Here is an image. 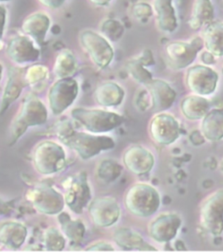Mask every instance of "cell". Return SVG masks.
Here are the masks:
<instances>
[{
  "instance_id": "obj_8",
  "label": "cell",
  "mask_w": 223,
  "mask_h": 252,
  "mask_svg": "<svg viewBox=\"0 0 223 252\" xmlns=\"http://www.w3.org/2000/svg\"><path fill=\"white\" fill-rule=\"evenodd\" d=\"M80 41L94 65L100 69L110 65L114 57V51L105 36L92 30H85L80 35Z\"/></svg>"
},
{
  "instance_id": "obj_34",
  "label": "cell",
  "mask_w": 223,
  "mask_h": 252,
  "mask_svg": "<svg viewBox=\"0 0 223 252\" xmlns=\"http://www.w3.org/2000/svg\"><path fill=\"white\" fill-rule=\"evenodd\" d=\"M100 31L102 35L112 41H117L122 37L124 27L119 20L106 19L100 26Z\"/></svg>"
},
{
  "instance_id": "obj_36",
  "label": "cell",
  "mask_w": 223,
  "mask_h": 252,
  "mask_svg": "<svg viewBox=\"0 0 223 252\" xmlns=\"http://www.w3.org/2000/svg\"><path fill=\"white\" fill-rule=\"evenodd\" d=\"M132 13L138 21L146 23L154 14V10L150 4L145 2H139L133 6Z\"/></svg>"
},
{
  "instance_id": "obj_9",
  "label": "cell",
  "mask_w": 223,
  "mask_h": 252,
  "mask_svg": "<svg viewBox=\"0 0 223 252\" xmlns=\"http://www.w3.org/2000/svg\"><path fill=\"white\" fill-rule=\"evenodd\" d=\"M79 83L73 77L58 79L48 92V103L54 115H60L68 109L79 95Z\"/></svg>"
},
{
  "instance_id": "obj_43",
  "label": "cell",
  "mask_w": 223,
  "mask_h": 252,
  "mask_svg": "<svg viewBox=\"0 0 223 252\" xmlns=\"http://www.w3.org/2000/svg\"><path fill=\"white\" fill-rule=\"evenodd\" d=\"M2 76H3V65L0 63V87H1V80H2Z\"/></svg>"
},
{
  "instance_id": "obj_12",
  "label": "cell",
  "mask_w": 223,
  "mask_h": 252,
  "mask_svg": "<svg viewBox=\"0 0 223 252\" xmlns=\"http://www.w3.org/2000/svg\"><path fill=\"white\" fill-rule=\"evenodd\" d=\"M149 134L159 145L168 146L177 141L181 134V124L173 115L159 113L149 123Z\"/></svg>"
},
{
  "instance_id": "obj_15",
  "label": "cell",
  "mask_w": 223,
  "mask_h": 252,
  "mask_svg": "<svg viewBox=\"0 0 223 252\" xmlns=\"http://www.w3.org/2000/svg\"><path fill=\"white\" fill-rule=\"evenodd\" d=\"M8 58L15 64H31L39 61L40 51L38 45L27 35H19L10 39L6 46Z\"/></svg>"
},
{
  "instance_id": "obj_3",
  "label": "cell",
  "mask_w": 223,
  "mask_h": 252,
  "mask_svg": "<svg viewBox=\"0 0 223 252\" xmlns=\"http://www.w3.org/2000/svg\"><path fill=\"white\" fill-rule=\"evenodd\" d=\"M162 203L159 191L150 184L139 183L127 189L124 205L131 214L148 218L157 212Z\"/></svg>"
},
{
  "instance_id": "obj_44",
  "label": "cell",
  "mask_w": 223,
  "mask_h": 252,
  "mask_svg": "<svg viewBox=\"0 0 223 252\" xmlns=\"http://www.w3.org/2000/svg\"><path fill=\"white\" fill-rule=\"evenodd\" d=\"M221 170H222V172L223 173V160H222V162H221Z\"/></svg>"
},
{
  "instance_id": "obj_41",
  "label": "cell",
  "mask_w": 223,
  "mask_h": 252,
  "mask_svg": "<svg viewBox=\"0 0 223 252\" xmlns=\"http://www.w3.org/2000/svg\"><path fill=\"white\" fill-rule=\"evenodd\" d=\"M200 61L203 62L204 65H214L216 62V56L213 55L211 53H209L208 51H205L200 55Z\"/></svg>"
},
{
  "instance_id": "obj_39",
  "label": "cell",
  "mask_w": 223,
  "mask_h": 252,
  "mask_svg": "<svg viewBox=\"0 0 223 252\" xmlns=\"http://www.w3.org/2000/svg\"><path fill=\"white\" fill-rule=\"evenodd\" d=\"M40 4L49 8L51 10H56L59 7H61L66 0H38Z\"/></svg>"
},
{
  "instance_id": "obj_29",
  "label": "cell",
  "mask_w": 223,
  "mask_h": 252,
  "mask_svg": "<svg viewBox=\"0 0 223 252\" xmlns=\"http://www.w3.org/2000/svg\"><path fill=\"white\" fill-rule=\"evenodd\" d=\"M214 15L215 12L211 0H195L189 21V27L193 30H199L213 21Z\"/></svg>"
},
{
  "instance_id": "obj_17",
  "label": "cell",
  "mask_w": 223,
  "mask_h": 252,
  "mask_svg": "<svg viewBox=\"0 0 223 252\" xmlns=\"http://www.w3.org/2000/svg\"><path fill=\"white\" fill-rule=\"evenodd\" d=\"M123 163L133 174L144 176L154 168L155 158L150 150L145 147L133 145L124 152Z\"/></svg>"
},
{
  "instance_id": "obj_16",
  "label": "cell",
  "mask_w": 223,
  "mask_h": 252,
  "mask_svg": "<svg viewBox=\"0 0 223 252\" xmlns=\"http://www.w3.org/2000/svg\"><path fill=\"white\" fill-rule=\"evenodd\" d=\"M181 224L182 219L179 215L175 213L160 215L149 224V236L153 240L160 244L169 243L177 236Z\"/></svg>"
},
{
  "instance_id": "obj_18",
  "label": "cell",
  "mask_w": 223,
  "mask_h": 252,
  "mask_svg": "<svg viewBox=\"0 0 223 252\" xmlns=\"http://www.w3.org/2000/svg\"><path fill=\"white\" fill-rule=\"evenodd\" d=\"M145 87L150 98L151 107L155 112L169 109L176 100L177 94L165 80L153 79Z\"/></svg>"
},
{
  "instance_id": "obj_14",
  "label": "cell",
  "mask_w": 223,
  "mask_h": 252,
  "mask_svg": "<svg viewBox=\"0 0 223 252\" xmlns=\"http://www.w3.org/2000/svg\"><path fill=\"white\" fill-rule=\"evenodd\" d=\"M88 213L92 222L101 228L114 225L119 221L121 210L119 203L112 196H100L91 201Z\"/></svg>"
},
{
  "instance_id": "obj_27",
  "label": "cell",
  "mask_w": 223,
  "mask_h": 252,
  "mask_svg": "<svg viewBox=\"0 0 223 252\" xmlns=\"http://www.w3.org/2000/svg\"><path fill=\"white\" fill-rule=\"evenodd\" d=\"M181 110L185 118L197 121L203 118L210 111V103L204 96L191 94L182 99Z\"/></svg>"
},
{
  "instance_id": "obj_7",
  "label": "cell",
  "mask_w": 223,
  "mask_h": 252,
  "mask_svg": "<svg viewBox=\"0 0 223 252\" xmlns=\"http://www.w3.org/2000/svg\"><path fill=\"white\" fill-rule=\"evenodd\" d=\"M203 46V40L200 37H195L189 41H171L165 46L167 65L174 70L189 67L196 60L197 55Z\"/></svg>"
},
{
  "instance_id": "obj_11",
  "label": "cell",
  "mask_w": 223,
  "mask_h": 252,
  "mask_svg": "<svg viewBox=\"0 0 223 252\" xmlns=\"http://www.w3.org/2000/svg\"><path fill=\"white\" fill-rule=\"evenodd\" d=\"M64 198L66 206L73 213L81 215L84 212L92 201V191L86 172L77 173L70 179Z\"/></svg>"
},
{
  "instance_id": "obj_42",
  "label": "cell",
  "mask_w": 223,
  "mask_h": 252,
  "mask_svg": "<svg viewBox=\"0 0 223 252\" xmlns=\"http://www.w3.org/2000/svg\"><path fill=\"white\" fill-rule=\"evenodd\" d=\"M91 4H94L96 6L100 7H104L108 6V4H110L112 0H88Z\"/></svg>"
},
{
  "instance_id": "obj_20",
  "label": "cell",
  "mask_w": 223,
  "mask_h": 252,
  "mask_svg": "<svg viewBox=\"0 0 223 252\" xmlns=\"http://www.w3.org/2000/svg\"><path fill=\"white\" fill-rule=\"evenodd\" d=\"M27 86L23 70L17 67L10 68L7 82L4 87V94L0 105V115H4L16 99H19L24 88Z\"/></svg>"
},
{
  "instance_id": "obj_13",
  "label": "cell",
  "mask_w": 223,
  "mask_h": 252,
  "mask_svg": "<svg viewBox=\"0 0 223 252\" xmlns=\"http://www.w3.org/2000/svg\"><path fill=\"white\" fill-rule=\"evenodd\" d=\"M218 81L219 74L208 65H193L186 73L187 87L198 95H211L216 92Z\"/></svg>"
},
{
  "instance_id": "obj_22",
  "label": "cell",
  "mask_w": 223,
  "mask_h": 252,
  "mask_svg": "<svg viewBox=\"0 0 223 252\" xmlns=\"http://www.w3.org/2000/svg\"><path fill=\"white\" fill-rule=\"evenodd\" d=\"M28 230L18 221H6L0 225V245L11 250H18L27 240Z\"/></svg>"
},
{
  "instance_id": "obj_38",
  "label": "cell",
  "mask_w": 223,
  "mask_h": 252,
  "mask_svg": "<svg viewBox=\"0 0 223 252\" xmlns=\"http://www.w3.org/2000/svg\"><path fill=\"white\" fill-rule=\"evenodd\" d=\"M6 20H7V9L4 4H0V47L2 46V40L4 38Z\"/></svg>"
},
{
  "instance_id": "obj_4",
  "label": "cell",
  "mask_w": 223,
  "mask_h": 252,
  "mask_svg": "<svg viewBox=\"0 0 223 252\" xmlns=\"http://www.w3.org/2000/svg\"><path fill=\"white\" fill-rule=\"evenodd\" d=\"M73 120L92 134H104L119 127L124 123L122 115L112 111L76 107L71 112Z\"/></svg>"
},
{
  "instance_id": "obj_35",
  "label": "cell",
  "mask_w": 223,
  "mask_h": 252,
  "mask_svg": "<svg viewBox=\"0 0 223 252\" xmlns=\"http://www.w3.org/2000/svg\"><path fill=\"white\" fill-rule=\"evenodd\" d=\"M49 74L48 68L46 65L36 64L32 65L25 72V80L28 85H37L46 80Z\"/></svg>"
},
{
  "instance_id": "obj_1",
  "label": "cell",
  "mask_w": 223,
  "mask_h": 252,
  "mask_svg": "<svg viewBox=\"0 0 223 252\" xmlns=\"http://www.w3.org/2000/svg\"><path fill=\"white\" fill-rule=\"evenodd\" d=\"M57 134L62 143L73 149L83 160L92 159L101 152L115 148V142L111 136L79 132L66 123L58 126Z\"/></svg>"
},
{
  "instance_id": "obj_32",
  "label": "cell",
  "mask_w": 223,
  "mask_h": 252,
  "mask_svg": "<svg viewBox=\"0 0 223 252\" xmlns=\"http://www.w3.org/2000/svg\"><path fill=\"white\" fill-rule=\"evenodd\" d=\"M43 245L48 252H60L65 249V235L55 227L46 229L43 235Z\"/></svg>"
},
{
  "instance_id": "obj_23",
  "label": "cell",
  "mask_w": 223,
  "mask_h": 252,
  "mask_svg": "<svg viewBox=\"0 0 223 252\" xmlns=\"http://www.w3.org/2000/svg\"><path fill=\"white\" fill-rule=\"evenodd\" d=\"M113 240L120 248L127 251H157L138 232L128 228L117 229L113 233Z\"/></svg>"
},
{
  "instance_id": "obj_6",
  "label": "cell",
  "mask_w": 223,
  "mask_h": 252,
  "mask_svg": "<svg viewBox=\"0 0 223 252\" xmlns=\"http://www.w3.org/2000/svg\"><path fill=\"white\" fill-rule=\"evenodd\" d=\"M26 198L35 210L47 216H57L64 210L65 198L49 184H39L29 189Z\"/></svg>"
},
{
  "instance_id": "obj_33",
  "label": "cell",
  "mask_w": 223,
  "mask_h": 252,
  "mask_svg": "<svg viewBox=\"0 0 223 252\" xmlns=\"http://www.w3.org/2000/svg\"><path fill=\"white\" fill-rule=\"evenodd\" d=\"M146 65L142 62L139 61L137 58H135L127 63V68L129 74L140 84H147L150 80H153V76L148 70L145 68Z\"/></svg>"
},
{
  "instance_id": "obj_26",
  "label": "cell",
  "mask_w": 223,
  "mask_h": 252,
  "mask_svg": "<svg viewBox=\"0 0 223 252\" xmlns=\"http://www.w3.org/2000/svg\"><path fill=\"white\" fill-rule=\"evenodd\" d=\"M200 133L210 142H218L223 139V110L209 111L202 118Z\"/></svg>"
},
{
  "instance_id": "obj_37",
  "label": "cell",
  "mask_w": 223,
  "mask_h": 252,
  "mask_svg": "<svg viewBox=\"0 0 223 252\" xmlns=\"http://www.w3.org/2000/svg\"><path fill=\"white\" fill-rule=\"evenodd\" d=\"M85 251L88 252H113L114 248L112 245L105 241H99L92 245H89L85 248Z\"/></svg>"
},
{
  "instance_id": "obj_25",
  "label": "cell",
  "mask_w": 223,
  "mask_h": 252,
  "mask_svg": "<svg viewBox=\"0 0 223 252\" xmlns=\"http://www.w3.org/2000/svg\"><path fill=\"white\" fill-rule=\"evenodd\" d=\"M202 40L207 51L216 57H223V22L211 21L203 27Z\"/></svg>"
},
{
  "instance_id": "obj_40",
  "label": "cell",
  "mask_w": 223,
  "mask_h": 252,
  "mask_svg": "<svg viewBox=\"0 0 223 252\" xmlns=\"http://www.w3.org/2000/svg\"><path fill=\"white\" fill-rule=\"evenodd\" d=\"M12 210H13V203L10 201H5L0 197V217L11 213Z\"/></svg>"
},
{
  "instance_id": "obj_10",
  "label": "cell",
  "mask_w": 223,
  "mask_h": 252,
  "mask_svg": "<svg viewBox=\"0 0 223 252\" xmlns=\"http://www.w3.org/2000/svg\"><path fill=\"white\" fill-rule=\"evenodd\" d=\"M200 224L213 236L223 232V189H218L205 199L200 210Z\"/></svg>"
},
{
  "instance_id": "obj_45",
  "label": "cell",
  "mask_w": 223,
  "mask_h": 252,
  "mask_svg": "<svg viewBox=\"0 0 223 252\" xmlns=\"http://www.w3.org/2000/svg\"><path fill=\"white\" fill-rule=\"evenodd\" d=\"M8 1H10V0H0V4L5 3V2H8Z\"/></svg>"
},
{
  "instance_id": "obj_31",
  "label": "cell",
  "mask_w": 223,
  "mask_h": 252,
  "mask_svg": "<svg viewBox=\"0 0 223 252\" xmlns=\"http://www.w3.org/2000/svg\"><path fill=\"white\" fill-rule=\"evenodd\" d=\"M123 167L112 159H105L97 167L96 174L100 182L104 184L114 183L121 176Z\"/></svg>"
},
{
  "instance_id": "obj_21",
  "label": "cell",
  "mask_w": 223,
  "mask_h": 252,
  "mask_svg": "<svg viewBox=\"0 0 223 252\" xmlns=\"http://www.w3.org/2000/svg\"><path fill=\"white\" fill-rule=\"evenodd\" d=\"M156 24L160 31L172 33L177 29L178 20L173 0H153Z\"/></svg>"
},
{
  "instance_id": "obj_5",
  "label": "cell",
  "mask_w": 223,
  "mask_h": 252,
  "mask_svg": "<svg viewBox=\"0 0 223 252\" xmlns=\"http://www.w3.org/2000/svg\"><path fill=\"white\" fill-rule=\"evenodd\" d=\"M31 160L37 172L45 176L54 175L66 168V151L57 142L44 141L35 148Z\"/></svg>"
},
{
  "instance_id": "obj_28",
  "label": "cell",
  "mask_w": 223,
  "mask_h": 252,
  "mask_svg": "<svg viewBox=\"0 0 223 252\" xmlns=\"http://www.w3.org/2000/svg\"><path fill=\"white\" fill-rule=\"evenodd\" d=\"M60 230L73 245H81L85 234V226L81 220H74L67 212L62 211L57 215Z\"/></svg>"
},
{
  "instance_id": "obj_19",
  "label": "cell",
  "mask_w": 223,
  "mask_h": 252,
  "mask_svg": "<svg viewBox=\"0 0 223 252\" xmlns=\"http://www.w3.org/2000/svg\"><path fill=\"white\" fill-rule=\"evenodd\" d=\"M50 27L49 14L47 12L39 11L31 13L24 19L22 31L39 46L45 43Z\"/></svg>"
},
{
  "instance_id": "obj_2",
  "label": "cell",
  "mask_w": 223,
  "mask_h": 252,
  "mask_svg": "<svg viewBox=\"0 0 223 252\" xmlns=\"http://www.w3.org/2000/svg\"><path fill=\"white\" fill-rule=\"evenodd\" d=\"M47 119L48 112L42 101L35 96L27 97L11 124L9 146L14 145L29 127L44 125Z\"/></svg>"
},
{
  "instance_id": "obj_30",
  "label": "cell",
  "mask_w": 223,
  "mask_h": 252,
  "mask_svg": "<svg viewBox=\"0 0 223 252\" xmlns=\"http://www.w3.org/2000/svg\"><path fill=\"white\" fill-rule=\"evenodd\" d=\"M77 69L75 55L69 49H63L56 58L54 66V75L58 79L73 77Z\"/></svg>"
},
{
  "instance_id": "obj_24",
  "label": "cell",
  "mask_w": 223,
  "mask_h": 252,
  "mask_svg": "<svg viewBox=\"0 0 223 252\" xmlns=\"http://www.w3.org/2000/svg\"><path fill=\"white\" fill-rule=\"evenodd\" d=\"M125 91L118 83L108 81L100 84L94 92L97 103L105 107H118L123 101Z\"/></svg>"
}]
</instances>
